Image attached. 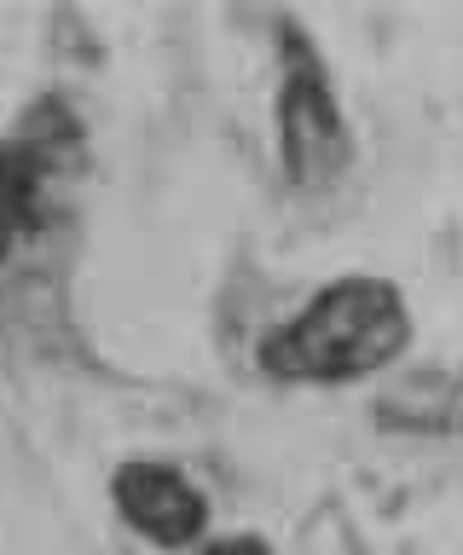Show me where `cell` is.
Instances as JSON below:
<instances>
[{"label": "cell", "mask_w": 463, "mask_h": 555, "mask_svg": "<svg viewBox=\"0 0 463 555\" xmlns=\"http://www.w3.org/2000/svg\"><path fill=\"white\" fill-rule=\"evenodd\" d=\"M197 555H272V550L261 544V538H209Z\"/></svg>", "instance_id": "obj_5"}, {"label": "cell", "mask_w": 463, "mask_h": 555, "mask_svg": "<svg viewBox=\"0 0 463 555\" xmlns=\"http://www.w3.org/2000/svg\"><path fill=\"white\" fill-rule=\"evenodd\" d=\"M272 128H279V163L301 191H324L348 168V121L331 93V76L307 41H290L279 99H272Z\"/></svg>", "instance_id": "obj_2"}, {"label": "cell", "mask_w": 463, "mask_h": 555, "mask_svg": "<svg viewBox=\"0 0 463 555\" xmlns=\"http://www.w3.org/2000/svg\"><path fill=\"white\" fill-rule=\"evenodd\" d=\"M406 336L411 319L400 289L383 278H342L261 347V364L284 382H359L400 359Z\"/></svg>", "instance_id": "obj_1"}, {"label": "cell", "mask_w": 463, "mask_h": 555, "mask_svg": "<svg viewBox=\"0 0 463 555\" xmlns=\"http://www.w3.org/2000/svg\"><path fill=\"white\" fill-rule=\"evenodd\" d=\"M111 498H116V509H123L128 527L145 532L151 544H163V550L197 544L203 520H209L203 492L180 475V468H168V463H128V468H116Z\"/></svg>", "instance_id": "obj_4"}, {"label": "cell", "mask_w": 463, "mask_h": 555, "mask_svg": "<svg viewBox=\"0 0 463 555\" xmlns=\"http://www.w3.org/2000/svg\"><path fill=\"white\" fill-rule=\"evenodd\" d=\"M76 151V121L64 104H36L12 133H0V255L41 232L47 191Z\"/></svg>", "instance_id": "obj_3"}]
</instances>
